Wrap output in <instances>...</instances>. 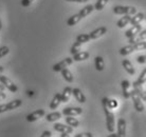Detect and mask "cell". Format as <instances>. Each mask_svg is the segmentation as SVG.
<instances>
[{"label": "cell", "mask_w": 146, "mask_h": 137, "mask_svg": "<svg viewBox=\"0 0 146 137\" xmlns=\"http://www.w3.org/2000/svg\"><path fill=\"white\" fill-rule=\"evenodd\" d=\"M62 72V77H64V79L66 80L67 82H73V80H74V77H73L72 73L70 72L68 68H64V70H62L60 71Z\"/></svg>", "instance_id": "obj_27"}, {"label": "cell", "mask_w": 146, "mask_h": 137, "mask_svg": "<svg viewBox=\"0 0 146 137\" xmlns=\"http://www.w3.org/2000/svg\"><path fill=\"white\" fill-rule=\"evenodd\" d=\"M0 83H1V84H3L4 87L7 88L9 91H11L12 93H16V92L18 91L17 86H16V84H15V83L13 82L10 78H7V76L0 75Z\"/></svg>", "instance_id": "obj_4"}, {"label": "cell", "mask_w": 146, "mask_h": 137, "mask_svg": "<svg viewBox=\"0 0 146 137\" xmlns=\"http://www.w3.org/2000/svg\"><path fill=\"white\" fill-rule=\"evenodd\" d=\"M94 5H92V4H88V5H86V7H84L82 10L80 11V16L82 17V19L85 18V17H87L88 15H90L92 13V12L94 11Z\"/></svg>", "instance_id": "obj_17"}, {"label": "cell", "mask_w": 146, "mask_h": 137, "mask_svg": "<svg viewBox=\"0 0 146 137\" xmlns=\"http://www.w3.org/2000/svg\"><path fill=\"white\" fill-rule=\"evenodd\" d=\"M74 137H93L91 133H89V132H86V133H80V134H76Z\"/></svg>", "instance_id": "obj_38"}, {"label": "cell", "mask_w": 146, "mask_h": 137, "mask_svg": "<svg viewBox=\"0 0 146 137\" xmlns=\"http://www.w3.org/2000/svg\"><path fill=\"white\" fill-rule=\"evenodd\" d=\"M94 65H95V68L98 71H103L104 68H105V63H104V59H103L102 56H96L94 58Z\"/></svg>", "instance_id": "obj_24"}, {"label": "cell", "mask_w": 146, "mask_h": 137, "mask_svg": "<svg viewBox=\"0 0 146 137\" xmlns=\"http://www.w3.org/2000/svg\"><path fill=\"white\" fill-rule=\"evenodd\" d=\"M33 1L34 0H21V5L22 7H29Z\"/></svg>", "instance_id": "obj_40"}, {"label": "cell", "mask_w": 146, "mask_h": 137, "mask_svg": "<svg viewBox=\"0 0 146 137\" xmlns=\"http://www.w3.org/2000/svg\"><path fill=\"white\" fill-rule=\"evenodd\" d=\"M121 88H122V92H123V96H124L125 99H128L130 97V94L131 92L129 91V88H130V82L128 80H123L121 82Z\"/></svg>", "instance_id": "obj_13"}, {"label": "cell", "mask_w": 146, "mask_h": 137, "mask_svg": "<svg viewBox=\"0 0 146 137\" xmlns=\"http://www.w3.org/2000/svg\"><path fill=\"white\" fill-rule=\"evenodd\" d=\"M9 111V108H7V103H4V105H0V113H4Z\"/></svg>", "instance_id": "obj_39"}, {"label": "cell", "mask_w": 146, "mask_h": 137, "mask_svg": "<svg viewBox=\"0 0 146 137\" xmlns=\"http://www.w3.org/2000/svg\"><path fill=\"white\" fill-rule=\"evenodd\" d=\"M72 95L75 97V99H76L78 102H80V103H85V102H86V96H85L84 93H83L80 89H77V88L73 89Z\"/></svg>", "instance_id": "obj_14"}, {"label": "cell", "mask_w": 146, "mask_h": 137, "mask_svg": "<svg viewBox=\"0 0 146 137\" xmlns=\"http://www.w3.org/2000/svg\"><path fill=\"white\" fill-rule=\"evenodd\" d=\"M131 17H132V15H125L124 17H121L120 20L117 22V26L119 28V29H122V28L126 26V25L130 22Z\"/></svg>", "instance_id": "obj_21"}, {"label": "cell", "mask_w": 146, "mask_h": 137, "mask_svg": "<svg viewBox=\"0 0 146 137\" xmlns=\"http://www.w3.org/2000/svg\"><path fill=\"white\" fill-rule=\"evenodd\" d=\"M132 52H135V47H133V44H128V45H125V47H121L119 53L122 56H127V55L131 54Z\"/></svg>", "instance_id": "obj_22"}, {"label": "cell", "mask_w": 146, "mask_h": 137, "mask_svg": "<svg viewBox=\"0 0 146 137\" xmlns=\"http://www.w3.org/2000/svg\"><path fill=\"white\" fill-rule=\"evenodd\" d=\"M60 117H62V113L52 112L46 116V119H47V121H49V123H54V121H56V120H58Z\"/></svg>", "instance_id": "obj_28"}, {"label": "cell", "mask_w": 146, "mask_h": 137, "mask_svg": "<svg viewBox=\"0 0 146 137\" xmlns=\"http://www.w3.org/2000/svg\"><path fill=\"white\" fill-rule=\"evenodd\" d=\"M80 49H82V43H80V42H74L73 43V45L71 47V49H70V53L72 55H75L76 53H78V52H80Z\"/></svg>", "instance_id": "obj_32"}, {"label": "cell", "mask_w": 146, "mask_h": 137, "mask_svg": "<svg viewBox=\"0 0 146 137\" xmlns=\"http://www.w3.org/2000/svg\"><path fill=\"white\" fill-rule=\"evenodd\" d=\"M5 89H7V88L4 87L3 84H1V83H0V92H3V91L5 90Z\"/></svg>", "instance_id": "obj_44"}, {"label": "cell", "mask_w": 146, "mask_h": 137, "mask_svg": "<svg viewBox=\"0 0 146 137\" xmlns=\"http://www.w3.org/2000/svg\"><path fill=\"white\" fill-rule=\"evenodd\" d=\"M60 102H62V94L56 93L54 95L53 99H52V101L50 102V109H51V110L57 109L58 108V105H60Z\"/></svg>", "instance_id": "obj_18"}, {"label": "cell", "mask_w": 146, "mask_h": 137, "mask_svg": "<svg viewBox=\"0 0 146 137\" xmlns=\"http://www.w3.org/2000/svg\"><path fill=\"white\" fill-rule=\"evenodd\" d=\"M60 137H70V135L68 133H62L60 134Z\"/></svg>", "instance_id": "obj_46"}, {"label": "cell", "mask_w": 146, "mask_h": 137, "mask_svg": "<svg viewBox=\"0 0 146 137\" xmlns=\"http://www.w3.org/2000/svg\"><path fill=\"white\" fill-rule=\"evenodd\" d=\"M54 130L59 132V133H68L71 134L73 132L72 126H68V124H62V123H55L54 124Z\"/></svg>", "instance_id": "obj_12"}, {"label": "cell", "mask_w": 146, "mask_h": 137, "mask_svg": "<svg viewBox=\"0 0 146 137\" xmlns=\"http://www.w3.org/2000/svg\"><path fill=\"white\" fill-rule=\"evenodd\" d=\"M108 1H109V0H98L94 5V9L96 10V11H102L103 9L105 7V5L107 4Z\"/></svg>", "instance_id": "obj_33"}, {"label": "cell", "mask_w": 146, "mask_h": 137, "mask_svg": "<svg viewBox=\"0 0 146 137\" xmlns=\"http://www.w3.org/2000/svg\"><path fill=\"white\" fill-rule=\"evenodd\" d=\"M10 53V49L7 47H5V45H3V47H0V58L4 57L5 55H7Z\"/></svg>", "instance_id": "obj_36"}, {"label": "cell", "mask_w": 146, "mask_h": 137, "mask_svg": "<svg viewBox=\"0 0 146 137\" xmlns=\"http://www.w3.org/2000/svg\"><path fill=\"white\" fill-rule=\"evenodd\" d=\"M44 114H46L44 110L39 109V110H36V111H34V112H32L31 114H29V115L27 116V120L29 123H33V121H36L39 118H41L42 116H44Z\"/></svg>", "instance_id": "obj_6"}, {"label": "cell", "mask_w": 146, "mask_h": 137, "mask_svg": "<svg viewBox=\"0 0 146 137\" xmlns=\"http://www.w3.org/2000/svg\"><path fill=\"white\" fill-rule=\"evenodd\" d=\"M1 28H2V25H1V19H0V30H1Z\"/></svg>", "instance_id": "obj_47"}, {"label": "cell", "mask_w": 146, "mask_h": 137, "mask_svg": "<svg viewBox=\"0 0 146 137\" xmlns=\"http://www.w3.org/2000/svg\"><path fill=\"white\" fill-rule=\"evenodd\" d=\"M144 19H145V15L143 14V13H137V14H135L131 17V20H130L129 23H130L131 25L140 24Z\"/></svg>", "instance_id": "obj_19"}, {"label": "cell", "mask_w": 146, "mask_h": 137, "mask_svg": "<svg viewBox=\"0 0 146 137\" xmlns=\"http://www.w3.org/2000/svg\"><path fill=\"white\" fill-rule=\"evenodd\" d=\"M130 97H131V99H132V102H133V107H135V111H137V112H139V113H143V112H144V110H145V107H144V105H143V102H142L143 100L141 99V97H140L139 95L135 93L133 90L131 91Z\"/></svg>", "instance_id": "obj_3"}, {"label": "cell", "mask_w": 146, "mask_h": 137, "mask_svg": "<svg viewBox=\"0 0 146 137\" xmlns=\"http://www.w3.org/2000/svg\"><path fill=\"white\" fill-rule=\"evenodd\" d=\"M133 47H135V51L146 50V41H141V42L133 43Z\"/></svg>", "instance_id": "obj_34"}, {"label": "cell", "mask_w": 146, "mask_h": 137, "mask_svg": "<svg viewBox=\"0 0 146 137\" xmlns=\"http://www.w3.org/2000/svg\"><path fill=\"white\" fill-rule=\"evenodd\" d=\"M83 113L82 108H65L62 110V113L65 116H76Z\"/></svg>", "instance_id": "obj_11"}, {"label": "cell", "mask_w": 146, "mask_h": 137, "mask_svg": "<svg viewBox=\"0 0 146 137\" xmlns=\"http://www.w3.org/2000/svg\"><path fill=\"white\" fill-rule=\"evenodd\" d=\"M145 19H146V16H145Z\"/></svg>", "instance_id": "obj_48"}, {"label": "cell", "mask_w": 146, "mask_h": 137, "mask_svg": "<svg viewBox=\"0 0 146 137\" xmlns=\"http://www.w3.org/2000/svg\"><path fill=\"white\" fill-rule=\"evenodd\" d=\"M132 87H133V91H135V93L138 94L140 97H141V99H142L143 101H146V92L143 90L142 86L133 82L132 83Z\"/></svg>", "instance_id": "obj_15"}, {"label": "cell", "mask_w": 146, "mask_h": 137, "mask_svg": "<svg viewBox=\"0 0 146 137\" xmlns=\"http://www.w3.org/2000/svg\"><path fill=\"white\" fill-rule=\"evenodd\" d=\"M113 13L117 15H135L137 14V9L135 7L117 5L113 7Z\"/></svg>", "instance_id": "obj_2"}, {"label": "cell", "mask_w": 146, "mask_h": 137, "mask_svg": "<svg viewBox=\"0 0 146 137\" xmlns=\"http://www.w3.org/2000/svg\"><path fill=\"white\" fill-rule=\"evenodd\" d=\"M146 40V30H143L139 34H137L135 36L129 38V44H133L137 42H141V41H145Z\"/></svg>", "instance_id": "obj_9"}, {"label": "cell", "mask_w": 146, "mask_h": 137, "mask_svg": "<svg viewBox=\"0 0 146 137\" xmlns=\"http://www.w3.org/2000/svg\"><path fill=\"white\" fill-rule=\"evenodd\" d=\"M89 53L88 52H85V51H82V52H78L75 55H73V61H84L86 59L89 58Z\"/></svg>", "instance_id": "obj_20"}, {"label": "cell", "mask_w": 146, "mask_h": 137, "mask_svg": "<svg viewBox=\"0 0 146 137\" xmlns=\"http://www.w3.org/2000/svg\"><path fill=\"white\" fill-rule=\"evenodd\" d=\"M102 105L104 113H105V116H106L107 130L109 131L110 133H112L114 131V128H115V126H114V115H113V113L110 111V109L107 105V97H104L102 99Z\"/></svg>", "instance_id": "obj_1"}, {"label": "cell", "mask_w": 146, "mask_h": 137, "mask_svg": "<svg viewBox=\"0 0 146 137\" xmlns=\"http://www.w3.org/2000/svg\"><path fill=\"white\" fill-rule=\"evenodd\" d=\"M141 31H142V26H141L140 24L132 25L130 29H128L127 31L125 32V37H127L128 39H129V38L135 36L137 34H139Z\"/></svg>", "instance_id": "obj_10"}, {"label": "cell", "mask_w": 146, "mask_h": 137, "mask_svg": "<svg viewBox=\"0 0 146 137\" xmlns=\"http://www.w3.org/2000/svg\"><path fill=\"white\" fill-rule=\"evenodd\" d=\"M90 39V36H89V34H80L78 36L76 37V41L77 42H80V43H86L88 42Z\"/></svg>", "instance_id": "obj_30"}, {"label": "cell", "mask_w": 146, "mask_h": 137, "mask_svg": "<svg viewBox=\"0 0 146 137\" xmlns=\"http://www.w3.org/2000/svg\"><path fill=\"white\" fill-rule=\"evenodd\" d=\"M51 136H52V133L50 131H44V132H42L40 137H51Z\"/></svg>", "instance_id": "obj_41"}, {"label": "cell", "mask_w": 146, "mask_h": 137, "mask_svg": "<svg viewBox=\"0 0 146 137\" xmlns=\"http://www.w3.org/2000/svg\"><path fill=\"white\" fill-rule=\"evenodd\" d=\"M106 33H107L106 26H101V28H98V29H95L94 31H92V32L89 34V36H90V39L94 40V39L100 38V37H102L103 35H105Z\"/></svg>", "instance_id": "obj_8"}, {"label": "cell", "mask_w": 146, "mask_h": 137, "mask_svg": "<svg viewBox=\"0 0 146 137\" xmlns=\"http://www.w3.org/2000/svg\"><path fill=\"white\" fill-rule=\"evenodd\" d=\"M5 98H7V94L3 93V92H0V101L4 100Z\"/></svg>", "instance_id": "obj_43"}, {"label": "cell", "mask_w": 146, "mask_h": 137, "mask_svg": "<svg viewBox=\"0 0 146 137\" xmlns=\"http://www.w3.org/2000/svg\"><path fill=\"white\" fill-rule=\"evenodd\" d=\"M80 20H82V17H80V14L77 13V14L71 16V17L67 20V25H69V26H73V25H75L76 23H78Z\"/></svg>", "instance_id": "obj_26"}, {"label": "cell", "mask_w": 146, "mask_h": 137, "mask_svg": "<svg viewBox=\"0 0 146 137\" xmlns=\"http://www.w3.org/2000/svg\"><path fill=\"white\" fill-rule=\"evenodd\" d=\"M135 60L140 65H143V63H146V55H141V56H138L135 58Z\"/></svg>", "instance_id": "obj_37"}, {"label": "cell", "mask_w": 146, "mask_h": 137, "mask_svg": "<svg viewBox=\"0 0 146 137\" xmlns=\"http://www.w3.org/2000/svg\"><path fill=\"white\" fill-rule=\"evenodd\" d=\"M65 120H66L67 124L72 126V128H77V126H80V121L76 118H74V116H66Z\"/></svg>", "instance_id": "obj_25"}, {"label": "cell", "mask_w": 146, "mask_h": 137, "mask_svg": "<svg viewBox=\"0 0 146 137\" xmlns=\"http://www.w3.org/2000/svg\"><path fill=\"white\" fill-rule=\"evenodd\" d=\"M21 105L22 101L20 99H15V100H12L7 103V108H9V111H11V110H15V109L19 108Z\"/></svg>", "instance_id": "obj_29"}, {"label": "cell", "mask_w": 146, "mask_h": 137, "mask_svg": "<svg viewBox=\"0 0 146 137\" xmlns=\"http://www.w3.org/2000/svg\"><path fill=\"white\" fill-rule=\"evenodd\" d=\"M66 1H69V2H78V3H84V2H87L88 0H66Z\"/></svg>", "instance_id": "obj_42"}, {"label": "cell", "mask_w": 146, "mask_h": 137, "mask_svg": "<svg viewBox=\"0 0 146 137\" xmlns=\"http://www.w3.org/2000/svg\"><path fill=\"white\" fill-rule=\"evenodd\" d=\"M107 137H117V133H110V135H108Z\"/></svg>", "instance_id": "obj_45"}, {"label": "cell", "mask_w": 146, "mask_h": 137, "mask_svg": "<svg viewBox=\"0 0 146 137\" xmlns=\"http://www.w3.org/2000/svg\"><path fill=\"white\" fill-rule=\"evenodd\" d=\"M72 90L73 89H71L70 87H67L64 89L62 93V102H68L69 101L70 97L72 95Z\"/></svg>", "instance_id": "obj_23"}, {"label": "cell", "mask_w": 146, "mask_h": 137, "mask_svg": "<svg viewBox=\"0 0 146 137\" xmlns=\"http://www.w3.org/2000/svg\"><path fill=\"white\" fill-rule=\"evenodd\" d=\"M107 105H108V108L111 110V109H115L117 107V101L114 100V99H109V98H107Z\"/></svg>", "instance_id": "obj_35"}, {"label": "cell", "mask_w": 146, "mask_h": 137, "mask_svg": "<svg viewBox=\"0 0 146 137\" xmlns=\"http://www.w3.org/2000/svg\"><path fill=\"white\" fill-rule=\"evenodd\" d=\"M117 128V137H126V120L124 118H119Z\"/></svg>", "instance_id": "obj_7"}, {"label": "cell", "mask_w": 146, "mask_h": 137, "mask_svg": "<svg viewBox=\"0 0 146 137\" xmlns=\"http://www.w3.org/2000/svg\"><path fill=\"white\" fill-rule=\"evenodd\" d=\"M73 62V58L71 57H67L65 58V59H62V61L57 62L56 65H53V68H52V70L54 71V72H60L62 70H64V68H66L68 65H72Z\"/></svg>", "instance_id": "obj_5"}, {"label": "cell", "mask_w": 146, "mask_h": 137, "mask_svg": "<svg viewBox=\"0 0 146 137\" xmlns=\"http://www.w3.org/2000/svg\"><path fill=\"white\" fill-rule=\"evenodd\" d=\"M135 83H138V84H144L146 82V68H144L142 71V73L140 74V76L138 77V79L135 81Z\"/></svg>", "instance_id": "obj_31"}, {"label": "cell", "mask_w": 146, "mask_h": 137, "mask_svg": "<svg viewBox=\"0 0 146 137\" xmlns=\"http://www.w3.org/2000/svg\"><path fill=\"white\" fill-rule=\"evenodd\" d=\"M122 65H123V68H125V71L129 74V75H135V70L133 68V65L132 63L128 59H124L123 61H122Z\"/></svg>", "instance_id": "obj_16"}]
</instances>
